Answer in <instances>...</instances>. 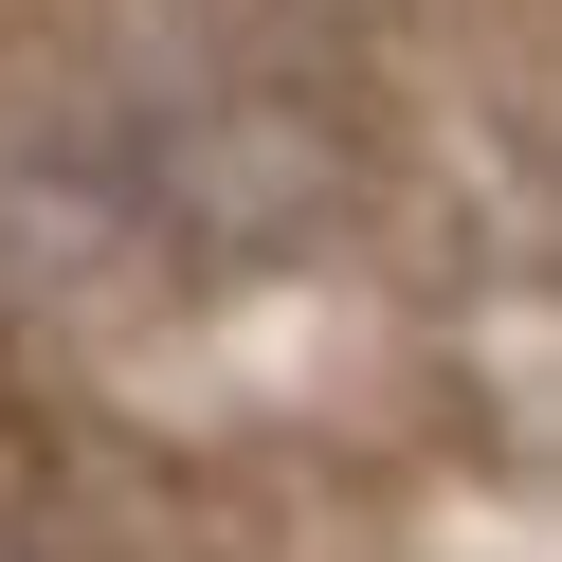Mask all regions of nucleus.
<instances>
[{
	"label": "nucleus",
	"mask_w": 562,
	"mask_h": 562,
	"mask_svg": "<svg viewBox=\"0 0 562 562\" xmlns=\"http://www.w3.org/2000/svg\"><path fill=\"white\" fill-rule=\"evenodd\" d=\"M345 146L308 91L255 74H110L19 146V255L55 291H200V272H272L327 218Z\"/></svg>",
	"instance_id": "f257e3e1"
}]
</instances>
